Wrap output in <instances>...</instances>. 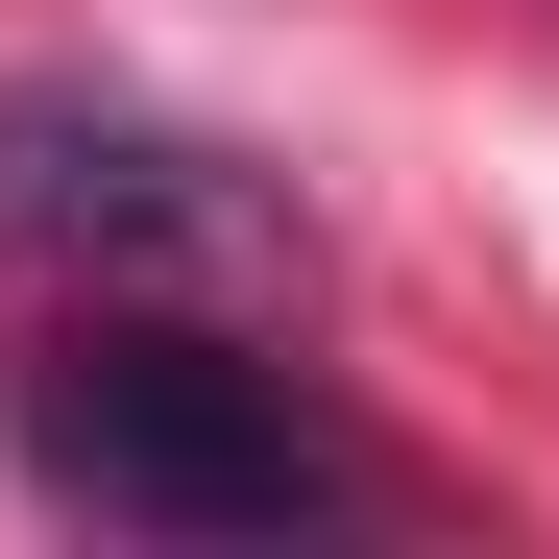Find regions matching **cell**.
Returning a JSON list of instances; mask_svg holds the SVG:
<instances>
[{
  "mask_svg": "<svg viewBox=\"0 0 559 559\" xmlns=\"http://www.w3.org/2000/svg\"><path fill=\"white\" fill-rule=\"evenodd\" d=\"M0 267H73V293H293V219L243 195L219 146L98 122V98H0Z\"/></svg>",
  "mask_w": 559,
  "mask_h": 559,
  "instance_id": "obj_2",
  "label": "cell"
},
{
  "mask_svg": "<svg viewBox=\"0 0 559 559\" xmlns=\"http://www.w3.org/2000/svg\"><path fill=\"white\" fill-rule=\"evenodd\" d=\"M25 487H73L98 535H293V511H341V438L267 390L219 317L73 293L49 365H25Z\"/></svg>",
  "mask_w": 559,
  "mask_h": 559,
  "instance_id": "obj_1",
  "label": "cell"
}]
</instances>
